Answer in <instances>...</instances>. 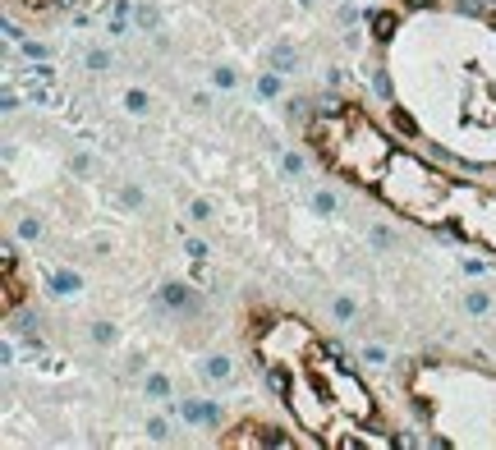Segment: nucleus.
<instances>
[{
    "instance_id": "1",
    "label": "nucleus",
    "mask_w": 496,
    "mask_h": 450,
    "mask_svg": "<svg viewBox=\"0 0 496 450\" xmlns=\"http://www.w3.org/2000/svg\"><path fill=\"white\" fill-rule=\"evenodd\" d=\"M248 340H253V354L262 363V373L271 377V386L285 395L290 414L312 436L331 441L336 418H349V423L377 418V404L363 390V382L299 317H280V312L262 317V322H253Z\"/></svg>"
},
{
    "instance_id": "7",
    "label": "nucleus",
    "mask_w": 496,
    "mask_h": 450,
    "mask_svg": "<svg viewBox=\"0 0 496 450\" xmlns=\"http://www.w3.org/2000/svg\"><path fill=\"white\" fill-rule=\"evenodd\" d=\"M129 110H147V97H142V92H129Z\"/></svg>"
},
{
    "instance_id": "6",
    "label": "nucleus",
    "mask_w": 496,
    "mask_h": 450,
    "mask_svg": "<svg viewBox=\"0 0 496 450\" xmlns=\"http://www.w3.org/2000/svg\"><path fill=\"white\" fill-rule=\"evenodd\" d=\"M55 290H64V295H69V290H78V276H69V271H64V276H55Z\"/></svg>"
},
{
    "instance_id": "4",
    "label": "nucleus",
    "mask_w": 496,
    "mask_h": 450,
    "mask_svg": "<svg viewBox=\"0 0 496 450\" xmlns=\"http://www.w3.org/2000/svg\"><path fill=\"white\" fill-rule=\"evenodd\" d=\"M427 225H441L455 239L496 253V193L492 188H473V184H455Z\"/></svg>"
},
{
    "instance_id": "3",
    "label": "nucleus",
    "mask_w": 496,
    "mask_h": 450,
    "mask_svg": "<svg viewBox=\"0 0 496 450\" xmlns=\"http://www.w3.org/2000/svg\"><path fill=\"white\" fill-rule=\"evenodd\" d=\"M450 188H455V179H450L446 171H436V166H427L423 156L395 147V152H390V161H386V171L377 175L372 193H377L382 202H390L395 212H404V216L432 221L436 207L446 202Z\"/></svg>"
},
{
    "instance_id": "2",
    "label": "nucleus",
    "mask_w": 496,
    "mask_h": 450,
    "mask_svg": "<svg viewBox=\"0 0 496 450\" xmlns=\"http://www.w3.org/2000/svg\"><path fill=\"white\" fill-rule=\"evenodd\" d=\"M308 147L322 156L326 171H336L349 184L372 188L377 175L386 171L390 152H395V138H386L382 129L372 125L368 115L349 101H331L326 110H317L308 125Z\"/></svg>"
},
{
    "instance_id": "5",
    "label": "nucleus",
    "mask_w": 496,
    "mask_h": 450,
    "mask_svg": "<svg viewBox=\"0 0 496 450\" xmlns=\"http://www.w3.org/2000/svg\"><path fill=\"white\" fill-rule=\"evenodd\" d=\"M124 23H129V10H124V5H120V10L110 14V32H124Z\"/></svg>"
}]
</instances>
